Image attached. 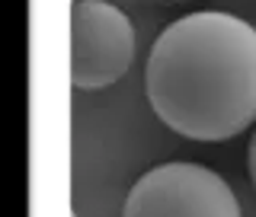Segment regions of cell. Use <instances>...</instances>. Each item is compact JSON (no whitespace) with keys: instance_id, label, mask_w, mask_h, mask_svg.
Instances as JSON below:
<instances>
[{"instance_id":"4","label":"cell","mask_w":256,"mask_h":217,"mask_svg":"<svg viewBox=\"0 0 256 217\" xmlns=\"http://www.w3.org/2000/svg\"><path fill=\"white\" fill-rule=\"evenodd\" d=\"M246 173H250V182L256 189V134L250 138V147H246Z\"/></svg>"},{"instance_id":"3","label":"cell","mask_w":256,"mask_h":217,"mask_svg":"<svg viewBox=\"0 0 256 217\" xmlns=\"http://www.w3.org/2000/svg\"><path fill=\"white\" fill-rule=\"evenodd\" d=\"M134 26L109 0H74L70 10V83L106 90L134 61Z\"/></svg>"},{"instance_id":"1","label":"cell","mask_w":256,"mask_h":217,"mask_svg":"<svg viewBox=\"0 0 256 217\" xmlns=\"http://www.w3.org/2000/svg\"><path fill=\"white\" fill-rule=\"evenodd\" d=\"M154 115L189 141H230L256 122V29L202 10L157 35L144 64Z\"/></svg>"},{"instance_id":"2","label":"cell","mask_w":256,"mask_h":217,"mask_svg":"<svg viewBox=\"0 0 256 217\" xmlns=\"http://www.w3.org/2000/svg\"><path fill=\"white\" fill-rule=\"evenodd\" d=\"M122 217H240V205L214 170L176 160L134 182Z\"/></svg>"},{"instance_id":"5","label":"cell","mask_w":256,"mask_h":217,"mask_svg":"<svg viewBox=\"0 0 256 217\" xmlns=\"http://www.w3.org/2000/svg\"><path fill=\"white\" fill-rule=\"evenodd\" d=\"M74 217H77V214H74Z\"/></svg>"}]
</instances>
